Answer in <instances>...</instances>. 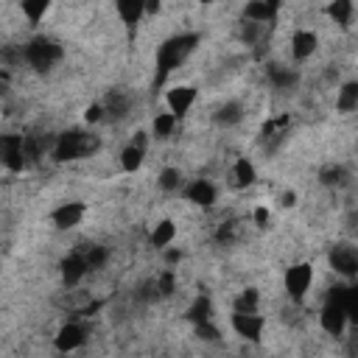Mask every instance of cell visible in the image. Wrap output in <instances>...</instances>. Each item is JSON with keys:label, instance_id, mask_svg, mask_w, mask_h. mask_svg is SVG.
Masks as SVG:
<instances>
[{"label": "cell", "instance_id": "6da1fadb", "mask_svg": "<svg viewBox=\"0 0 358 358\" xmlns=\"http://www.w3.org/2000/svg\"><path fill=\"white\" fill-rule=\"evenodd\" d=\"M98 151H101V134L73 126L53 137L50 157H53V162H76V159H87Z\"/></svg>", "mask_w": 358, "mask_h": 358}, {"label": "cell", "instance_id": "7a4b0ae2", "mask_svg": "<svg viewBox=\"0 0 358 358\" xmlns=\"http://www.w3.org/2000/svg\"><path fill=\"white\" fill-rule=\"evenodd\" d=\"M199 42H201V34H196V31H185V34L168 36L157 48V84H162L176 67H182L187 62V56L199 48Z\"/></svg>", "mask_w": 358, "mask_h": 358}, {"label": "cell", "instance_id": "3957f363", "mask_svg": "<svg viewBox=\"0 0 358 358\" xmlns=\"http://www.w3.org/2000/svg\"><path fill=\"white\" fill-rule=\"evenodd\" d=\"M62 56H64V48L53 36H45V34H36L22 45V62L36 73L53 70L62 62Z\"/></svg>", "mask_w": 358, "mask_h": 358}, {"label": "cell", "instance_id": "277c9868", "mask_svg": "<svg viewBox=\"0 0 358 358\" xmlns=\"http://www.w3.org/2000/svg\"><path fill=\"white\" fill-rule=\"evenodd\" d=\"M282 285H285V294H288L291 302H296V305L305 302V296H308V291L313 285V266L308 260L291 263L285 268V274H282Z\"/></svg>", "mask_w": 358, "mask_h": 358}, {"label": "cell", "instance_id": "5b68a950", "mask_svg": "<svg viewBox=\"0 0 358 358\" xmlns=\"http://www.w3.org/2000/svg\"><path fill=\"white\" fill-rule=\"evenodd\" d=\"M0 165L11 173H20L28 159H25V134L17 131H3L0 134Z\"/></svg>", "mask_w": 358, "mask_h": 358}, {"label": "cell", "instance_id": "8992f818", "mask_svg": "<svg viewBox=\"0 0 358 358\" xmlns=\"http://www.w3.org/2000/svg\"><path fill=\"white\" fill-rule=\"evenodd\" d=\"M327 263L338 277L352 280L358 274V249L352 243H333L327 252Z\"/></svg>", "mask_w": 358, "mask_h": 358}, {"label": "cell", "instance_id": "52a82bcc", "mask_svg": "<svg viewBox=\"0 0 358 358\" xmlns=\"http://www.w3.org/2000/svg\"><path fill=\"white\" fill-rule=\"evenodd\" d=\"M84 344H87V324H81V322H67L53 336V347L59 355H70V352L81 350Z\"/></svg>", "mask_w": 358, "mask_h": 358}, {"label": "cell", "instance_id": "ba28073f", "mask_svg": "<svg viewBox=\"0 0 358 358\" xmlns=\"http://www.w3.org/2000/svg\"><path fill=\"white\" fill-rule=\"evenodd\" d=\"M229 324H232V330H235L243 341H249V344H260V341H263L266 316H260V313H232V316H229Z\"/></svg>", "mask_w": 358, "mask_h": 358}, {"label": "cell", "instance_id": "9c48e42d", "mask_svg": "<svg viewBox=\"0 0 358 358\" xmlns=\"http://www.w3.org/2000/svg\"><path fill=\"white\" fill-rule=\"evenodd\" d=\"M196 98H199V90H196L193 84H176V87H171V90L165 92L168 112H171L176 120H179V117H185V115L193 109Z\"/></svg>", "mask_w": 358, "mask_h": 358}, {"label": "cell", "instance_id": "30bf717a", "mask_svg": "<svg viewBox=\"0 0 358 358\" xmlns=\"http://www.w3.org/2000/svg\"><path fill=\"white\" fill-rule=\"evenodd\" d=\"M182 196L196 207H213L218 201V187L210 179H190L187 185H182Z\"/></svg>", "mask_w": 358, "mask_h": 358}, {"label": "cell", "instance_id": "8fae6325", "mask_svg": "<svg viewBox=\"0 0 358 358\" xmlns=\"http://www.w3.org/2000/svg\"><path fill=\"white\" fill-rule=\"evenodd\" d=\"M319 324H322V330H324L327 336H336V338H338V336H344L350 319H347V313H344V308H341L338 302L324 299V305H322V310H319Z\"/></svg>", "mask_w": 358, "mask_h": 358}, {"label": "cell", "instance_id": "7c38bea8", "mask_svg": "<svg viewBox=\"0 0 358 358\" xmlns=\"http://www.w3.org/2000/svg\"><path fill=\"white\" fill-rule=\"evenodd\" d=\"M87 215V204L84 201H62L53 213H50V224L56 229H76Z\"/></svg>", "mask_w": 358, "mask_h": 358}, {"label": "cell", "instance_id": "4fadbf2b", "mask_svg": "<svg viewBox=\"0 0 358 358\" xmlns=\"http://www.w3.org/2000/svg\"><path fill=\"white\" fill-rule=\"evenodd\" d=\"M101 106H103V117H109L115 123L126 120L129 112H131V95L126 90H109L106 98L101 101Z\"/></svg>", "mask_w": 358, "mask_h": 358}, {"label": "cell", "instance_id": "5bb4252c", "mask_svg": "<svg viewBox=\"0 0 358 358\" xmlns=\"http://www.w3.org/2000/svg\"><path fill=\"white\" fill-rule=\"evenodd\" d=\"M87 260H84V252H70L62 263H59V274H62V282L67 288H76L84 277H87Z\"/></svg>", "mask_w": 358, "mask_h": 358}, {"label": "cell", "instance_id": "9a60e30c", "mask_svg": "<svg viewBox=\"0 0 358 358\" xmlns=\"http://www.w3.org/2000/svg\"><path fill=\"white\" fill-rule=\"evenodd\" d=\"M115 11H117L120 22L126 25L129 39H134V36H137V28H140V22H143V17H145L143 0H117V3H115Z\"/></svg>", "mask_w": 358, "mask_h": 358}, {"label": "cell", "instance_id": "2e32d148", "mask_svg": "<svg viewBox=\"0 0 358 358\" xmlns=\"http://www.w3.org/2000/svg\"><path fill=\"white\" fill-rule=\"evenodd\" d=\"M319 48V34L316 31H308V28H299L291 34V59L294 62H305L316 53Z\"/></svg>", "mask_w": 358, "mask_h": 358}, {"label": "cell", "instance_id": "e0dca14e", "mask_svg": "<svg viewBox=\"0 0 358 358\" xmlns=\"http://www.w3.org/2000/svg\"><path fill=\"white\" fill-rule=\"evenodd\" d=\"M277 14H280V3L277 0H252V3L243 6V20L257 22V25L274 22Z\"/></svg>", "mask_w": 358, "mask_h": 358}, {"label": "cell", "instance_id": "ac0fdd59", "mask_svg": "<svg viewBox=\"0 0 358 358\" xmlns=\"http://www.w3.org/2000/svg\"><path fill=\"white\" fill-rule=\"evenodd\" d=\"M327 299L338 302V305L344 308V313H347V319H350V322H355V319H358V288H355V285L341 282V285L330 288Z\"/></svg>", "mask_w": 358, "mask_h": 358}, {"label": "cell", "instance_id": "d6986e66", "mask_svg": "<svg viewBox=\"0 0 358 358\" xmlns=\"http://www.w3.org/2000/svg\"><path fill=\"white\" fill-rule=\"evenodd\" d=\"M243 117H246V106H243L241 101H224V103L215 109V115H213V120H215L218 126H224V129L238 126Z\"/></svg>", "mask_w": 358, "mask_h": 358}, {"label": "cell", "instance_id": "ffe728a7", "mask_svg": "<svg viewBox=\"0 0 358 358\" xmlns=\"http://www.w3.org/2000/svg\"><path fill=\"white\" fill-rule=\"evenodd\" d=\"M229 176H232V185L235 187H252L257 182V171H255L252 159H246V157H238L232 162V173Z\"/></svg>", "mask_w": 358, "mask_h": 358}, {"label": "cell", "instance_id": "44dd1931", "mask_svg": "<svg viewBox=\"0 0 358 358\" xmlns=\"http://www.w3.org/2000/svg\"><path fill=\"white\" fill-rule=\"evenodd\" d=\"M185 319H187V322H193V324L213 322V299H210L207 294H199V296H196V299L187 305Z\"/></svg>", "mask_w": 358, "mask_h": 358}, {"label": "cell", "instance_id": "7402d4cb", "mask_svg": "<svg viewBox=\"0 0 358 358\" xmlns=\"http://www.w3.org/2000/svg\"><path fill=\"white\" fill-rule=\"evenodd\" d=\"M324 11H327V17H330L336 25L350 28L352 14H355V3H352V0H330V3L324 6Z\"/></svg>", "mask_w": 358, "mask_h": 358}, {"label": "cell", "instance_id": "603a6c76", "mask_svg": "<svg viewBox=\"0 0 358 358\" xmlns=\"http://www.w3.org/2000/svg\"><path fill=\"white\" fill-rule=\"evenodd\" d=\"M173 238H176V224L171 221V218H162V221H157V227L151 229V246L154 249H168L171 243H173Z\"/></svg>", "mask_w": 358, "mask_h": 358}, {"label": "cell", "instance_id": "cb8c5ba5", "mask_svg": "<svg viewBox=\"0 0 358 358\" xmlns=\"http://www.w3.org/2000/svg\"><path fill=\"white\" fill-rule=\"evenodd\" d=\"M268 81L277 87V90H294L299 84V73L294 67H280V64H271L268 70Z\"/></svg>", "mask_w": 358, "mask_h": 358}, {"label": "cell", "instance_id": "d4e9b609", "mask_svg": "<svg viewBox=\"0 0 358 358\" xmlns=\"http://www.w3.org/2000/svg\"><path fill=\"white\" fill-rule=\"evenodd\" d=\"M336 109L338 112H355L358 109V81H344L338 95H336Z\"/></svg>", "mask_w": 358, "mask_h": 358}, {"label": "cell", "instance_id": "484cf974", "mask_svg": "<svg viewBox=\"0 0 358 358\" xmlns=\"http://www.w3.org/2000/svg\"><path fill=\"white\" fill-rule=\"evenodd\" d=\"M347 179H350V173H347V168H344L341 162H330V165H324V168L319 171V182H322L324 187H344Z\"/></svg>", "mask_w": 358, "mask_h": 358}, {"label": "cell", "instance_id": "4316f807", "mask_svg": "<svg viewBox=\"0 0 358 358\" xmlns=\"http://www.w3.org/2000/svg\"><path fill=\"white\" fill-rule=\"evenodd\" d=\"M173 129H176V117L171 112H157L154 115V120H151V137L154 140H171Z\"/></svg>", "mask_w": 358, "mask_h": 358}, {"label": "cell", "instance_id": "83f0119b", "mask_svg": "<svg viewBox=\"0 0 358 358\" xmlns=\"http://www.w3.org/2000/svg\"><path fill=\"white\" fill-rule=\"evenodd\" d=\"M257 308H260V291L257 288H243L232 302V313H257Z\"/></svg>", "mask_w": 358, "mask_h": 358}, {"label": "cell", "instance_id": "f1b7e54d", "mask_svg": "<svg viewBox=\"0 0 358 358\" xmlns=\"http://www.w3.org/2000/svg\"><path fill=\"white\" fill-rule=\"evenodd\" d=\"M143 159H145V148H137V145H123V151H120V168L126 171V173H134V171H140L143 168Z\"/></svg>", "mask_w": 358, "mask_h": 358}, {"label": "cell", "instance_id": "f546056e", "mask_svg": "<svg viewBox=\"0 0 358 358\" xmlns=\"http://www.w3.org/2000/svg\"><path fill=\"white\" fill-rule=\"evenodd\" d=\"M157 185H159L165 193H176V190H182V185H185L182 171H179V168H173V165L162 168V171H159V176H157Z\"/></svg>", "mask_w": 358, "mask_h": 358}, {"label": "cell", "instance_id": "4dcf8cb0", "mask_svg": "<svg viewBox=\"0 0 358 358\" xmlns=\"http://www.w3.org/2000/svg\"><path fill=\"white\" fill-rule=\"evenodd\" d=\"M20 11L25 14V20H28L31 25H36V22L50 11V0H25V3L20 6Z\"/></svg>", "mask_w": 358, "mask_h": 358}, {"label": "cell", "instance_id": "1f68e13d", "mask_svg": "<svg viewBox=\"0 0 358 358\" xmlns=\"http://www.w3.org/2000/svg\"><path fill=\"white\" fill-rule=\"evenodd\" d=\"M154 291H157V299L171 296V294L176 291V271H173V268L159 271V274L154 277Z\"/></svg>", "mask_w": 358, "mask_h": 358}, {"label": "cell", "instance_id": "d6a6232c", "mask_svg": "<svg viewBox=\"0 0 358 358\" xmlns=\"http://www.w3.org/2000/svg\"><path fill=\"white\" fill-rule=\"evenodd\" d=\"M81 252H84V260H87V268H90V271L101 268V266L106 263V257H109V252H106L103 246H87V249H81Z\"/></svg>", "mask_w": 358, "mask_h": 358}, {"label": "cell", "instance_id": "836d02e7", "mask_svg": "<svg viewBox=\"0 0 358 358\" xmlns=\"http://www.w3.org/2000/svg\"><path fill=\"white\" fill-rule=\"evenodd\" d=\"M193 330H196V336H199L201 341H218V338H221V330H218V324H215V322L193 324Z\"/></svg>", "mask_w": 358, "mask_h": 358}, {"label": "cell", "instance_id": "e575fe53", "mask_svg": "<svg viewBox=\"0 0 358 358\" xmlns=\"http://www.w3.org/2000/svg\"><path fill=\"white\" fill-rule=\"evenodd\" d=\"M257 34H260V25L243 20V25H241V39H243L246 45H255V42H257Z\"/></svg>", "mask_w": 358, "mask_h": 358}, {"label": "cell", "instance_id": "d590c367", "mask_svg": "<svg viewBox=\"0 0 358 358\" xmlns=\"http://www.w3.org/2000/svg\"><path fill=\"white\" fill-rule=\"evenodd\" d=\"M101 120H103V106H101V101H95V103H90V106L84 109V123L95 126V123H101Z\"/></svg>", "mask_w": 358, "mask_h": 358}, {"label": "cell", "instance_id": "8d00e7d4", "mask_svg": "<svg viewBox=\"0 0 358 358\" xmlns=\"http://www.w3.org/2000/svg\"><path fill=\"white\" fill-rule=\"evenodd\" d=\"M252 218H255V224L263 229V227H268V221H271V210H268L266 204H257L255 213H252Z\"/></svg>", "mask_w": 358, "mask_h": 358}, {"label": "cell", "instance_id": "74e56055", "mask_svg": "<svg viewBox=\"0 0 358 358\" xmlns=\"http://www.w3.org/2000/svg\"><path fill=\"white\" fill-rule=\"evenodd\" d=\"M143 11H145V17L159 14V11H162V3H159V0H148V3H143Z\"/></svg>", "mask_w": 358, "mask_h": 358}, {"label": "cell", "instance_id": "f35d334b", "mask_svg": "<svg viewBox=\"0 0 358 358\" xmlns=\"http://www.w3.org/2000/svg\"><path fill=\"white\" fill-rule=\"evenodd\" d=\"M162 252H165V263H168V266H176V263L182 260V252H179V249H162Z\"/></svg>", "mask_w": 358, "mask_h": 358}, {"label": "cell", "instance_id": "ab89813d", "mask_svg": "<svg viewBox=\"0 0 358 358\" xmlns=\"http://www.w3.org/2000/svg\"><path fill=\"white\" fill-rule=\"evenodd\" d=\"M131 145H137V148H148V131H137V134L131 137Z\"/></svg>", "mask_w": 358, "mask_h": 358}, {"label": "cell", "instance_id": "60d3db41", "mask_svg": "<svg viewBox=\"0 0 358 358\" xmlns=\"http://www.w3.org/2000/svg\"><path fill=\"white\" fill-rule=\"evenodd\" d=\"M280 204H282V207H294V204H296V193H294V190H285V193L280 196Z\"/></svg>", "mask_w": 358, "mask_h": 358}]
</instances>
